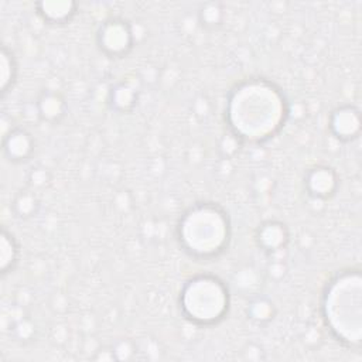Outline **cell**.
Returning a JSON list of instances; mask_svg holds the SVG:
<instances>
[{
	"label": "cell",
	"instance_id": "1",
	"mask_svg": "<svg viewBox=\"0 0 362 362\" xmlns=\"http://www.w3.org/2000/svg\"><path fill=\"white\" fill-rule=\"evenodd\" d=\"M290 116L283 89L269 78L249 76L235 83L226 96L225 122L240 143H264L274 137Z\"/></svg>",
	"mask_w": 362,
	"mask_h": 362
},
{
	"label": "cell",
	"instance_id": "2",
	"mask_svg": "<svg viewBox=\"0 0 362 362\" xmlns=\"http://www.w3.org/2000/svg\"><path fill=\"white\" fill-rule=\"evenodd\" d=\"M320 314L331 337L346 349L362 344V273L358 266L335 272L324 284Z\"/></svg>",
	"mask_w": 362,
	"mask_h": 362
},
{
	"label": "cell",
	"instance_id": "3",
	"mask_svg": "<svg viewBox=\"0 0 362 362\" xmlns=\"http://www.w3.org/2000/svg\"><path fill=\"white\" fill-rule=\"evenodd\" d=\"M175 238L181 250L198 262L222 256L232 239V222L228 211L214 201H198L178 218Z\"/></svg>",
	"mask_w": 362,
	"mask_h": 362
},
{
	"label": "cell",
	"instance_id": "4",
	"mask_svg": "<svg viewBox=\"0 0 362 362\" xmlns=\"http://www.w3.org/2000/svg\"><path fill=\"white\" fill-rule=\"evenodd\" d=\"M230 288L212 273H198L187 279L178 294L181 315L197 327H214L222 322L230 310Z\"/></svg>",
	"mask_w": 362,
	"mask_h": 362
},
{
	"label": "cell",
	"instance_id": "5",
	"mask_svg": "<svg viewBox=\"0 0 362 362\" xmlns=\"http://www.w3.org/2000/svg\"><path fill=\"white\" fill-rule=\"evenodd\" d=\"M134 44V28L123 17H109L98 27L96 45L107 58H123L129 55Z\"/></svg>",
	"mask_w": 362,
	"mask_h": 362
},
{
	"label": "cell",
	"instance_id": "6",
	"mask_svg": "<svg viewBox=\"0 0 362 362\" xmlns=\"http://www.w3.org/2000/svg\"><path fill=\"white\" fill-rule=\"evenodd\" d=\"M361 110L352 103H344L334 107L328 116L329 133L342 143L356 140L361 134Z\"/></svg>",
	"mask_w": 362,
	"mask_h": 362
},
{
	"label": "cell",
	"instance_id": "7",
	"mask_svg": "<svg viewBox=\"0 0 362 362\" xmlns=\"http://www.w3.org/2000/svg\"><path fill=\"white\" fill-rule=\"evenodd\" d=\"M303 184L310 198L327 201L337 194L339 187V175L331 165L317 164L305 171Z\"/></svg>",
	"mask_w": 362,
	"mask_h": 362
},
{
	"label": "cell",
	"instance_id": "8",
	"mask_svg": "<svg viewBox=\"0 0 362 362\" xmlns=\"http://www.w3.org/2000/svg\"><path fill=\"white\" fill-rule=\"evenodd\" d=\"M255 242L264 253H277L290 242L288 226L279 219H267L255 229Z\"/></svg>",
	"mask_w": 362,
	"mask_h": 362
},
{
	"label": "cell",
	"instance_id": "9",
	"mask_svg": "<svg viewBox=\"0 0 362 362\" xmlns=\"http://www.w3.org/2000/svg\"><path fill=\"white\" fill-rule=\"evenodd\" d=\"M34 150L35 139L27 129L14 126L3 134V153L8 161L24 163L31 158Z\"/></svg>",
	"mask_w": 362,
	"mask_h": 362
},
{
	"label": "cell",
	"instance_id": "10",
	"mask_svg": "<svg viewBox=\"0 0 362 362\" xmlns=\"http://www.w3.org/2000/svg\"><path fill=\"white\" fill-rule=\"evenodd\" d=\"M35 109L41 120L57 124L66 116L68 105L64 95L58 90L44 89L35 100Z\"/></svg>",
	"mask_w": 362,
	"mask_h": 362
},
{
	"label": "cell",
	"instance_id": "11",
	"mask_svg": "<svg viewBox=\"0 0 362 362\" xmlns=\"http://www.w3.org/2000/svg\"><path fill=\"white\" fill-rule=\"evenodd\" d=\"M37 14L49 24H66L78 13V4L72 0H41L35 3Z\"/></svg>",
	"mask_w": 362,
	"mask_h": 362
},
{
	"label": "cell",
	"instance_id": "12",
	"mask_svg": "<svg viewBox=\"0 0 362 362\" xmlns=\"http://www.w3.org/2000/svg\"><path fill=\"white\" fill-rule=\"evenodd\" d=\"M139 102V90L129 81L115 83L107 93V105L117 113H130Z\"/></svg>",
	"mask_w": 362,
	"mask_h": 362
},
{
	"label": "cell",
	"instance_id": "13",
	"mask_svg": "<svg viewBox=\"0 0 362 362\" xmlns=\"http://www.w3.org/2000/svg\"><path fill=\"white\" fill-rule=\"evenodd\" d=\"M20 260V245L16 236L4 226L0 233V272L7 274L16 269Z\"/></svg>",
	"mask_w": 362,
	"mask_h": 362
},
{
	"label": "cell",
	"instance_id": "14",
	"mask_svg": "<svg viewBox=\"0 0 362 362\" xmlns=\"http://www.w3.org/2000/svg\"><path fill=\"white\" fill-rule=\"evenodd\" d=\"M246 315L250 321H253L255 324L263 325L270 322L277 313L276 304L273 303L272 298H269L267 296L263 294H253L249 298V303L246 305Z\"/></svg>",
	"mask_w": 362,
	"mask_h": 362
},
{
	"label": "cell",
	"instance_id": "15",
	"mask_svg": "<svg viewBox=\"0 0 362 362\" xmlns=\"http://www.w3.org/2000/svg\"><path fill=\"white\" fill-rule=\"evenodd\" d=\"M18 75V64L14 52L6 45L1 47L0 51V89L1 93L6 95L10 89H13Z\"/></svg>",
	"mask_w": 362,
	"mask_h": 362
},
{
	"label": "cell",
	"instance_id": "16",
	"mask_svg": "<svg viewBox=\"0 0 362 362\" xmlns=\"http://www.w3.org/2000/svg\"><path fill=\"white\" fill-rule=\"evenodd\" d=\"M11 208H13V212L16 214V216H18L21 219H28L38 212L40 199L33 191L24 189V191H20L14 197V199L11 202Z\"/></svg>",
	"mask_w": 362,
	"mask_h": 362
},
{
	"label": "cell",
	"instance_id": "17",
	"mask_svg": "<svg viewBox=\"0 0 362 362\" xmlns=\"http://www.w3.org/2000/svg\"><path fill=\"white\" fill-rule=\"evenodd\" d=\"M223 18H225V10L221 3L209 1L202 4L198 10L199 23L208 30L218 28L222 24Z\"/></svg>",
	"mask_w": 362,
	"mask_h": 362
},
{
	"label": "cell",
	"instance_id": "18",
	"mask_svg": "<svg viewBox=\"0 0 362 362\" xmlns=\"http://www.w3.org/2000/svg\"><path fill=\"white\" fill-rule=\"evenodd\" d=\"M134 352H136L134 345L127 339L117 341L112 348V354L115 359H130L133 358Z\"/></svg>",
	"mask_w": 362,
	"mask_h": 362
}]
</instances>
